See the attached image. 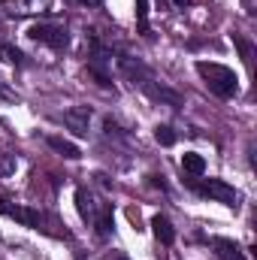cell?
<instances>
[{
  "label": "cell",
  "mask_w": 257,
  "mask_h": 260,
  "mask_svg": "<svg viewBox=\"0 0 257 260\" xmlns=\"http://www.w3.org/2000/svg\"><path fill=\"white\" fill-rule=\"evenodd\" d=\"M0 215H6V218H12V221H18V224L30 227V230H43V233L70 239V230H64L61 221H55L52 215H46V212H40V209H34V206H18V203L0 197Z\"/></svg>",
  "instance_id": "1"
},
{
  "label": "cell",
  "mask_w": 257,
  "mask_h": 260,
  "mask_svg": "<svg viewBox=\"0 0 257 260\" xmlns=\"http://www.w3.org/2000/svg\"><path fill=\"white\" fill-rule=\"evenodd\" d=\"M197 73L203 76L206 88H209L215 97L230 100V97L239 94V79H236V73H233L230 67L215 64V61H197Z\"/></svg>",
  "instance_id": "2"
},
{
  "label": "cell",
  "mask_w": 257,
  "mask_h": 260,
  "mask_svg": "<svg viewBox=\"0 0 257 260\" xmlns=\"http://www.w3.org/2000/svg\"><path fill=\"white\" fill-rule=\"evenodd\" d=\"M91 40V55H88V76L100 85V88H112V52L97 40V34H88Z\"/></svg>",
  "instance_id": "3"
},
{
  "label": "cell",
  "mask_w": 257,
  "mask_h": 260,
  "mask_svg": "<svg viewBox=\"0 0 257 260\" xmlns=\"http://www.w3.org/2000/svg\"><path fill=\"white\" fill-rule=\"evenodd\" d=\"M27 37H30L34 43H43V46L55 49V52L70 49V30H67V24L40 21V24H30V27H27Z\"/></svg>",
  "instance_id": "4"
},
{
  "label": "cell",
  "mask_w": 257,
  "mask_h": 260,
  "mask_svg": "<svg viewBox=\"0 0 257 260\" xmlns=\"http://www.w3.org/2000/svg\"><path fill=\"white\" fill-rule=\"evenodd\" d=\"M191 188L197 191V194L209 197V200H215V203H224V206H230V209H236V206H239V194H236V188H233V185H227L224 179L191 182Z\"/></svg>",
  "instance_id": "5"
},
{
  "label": "cell",
  "mask_w": 257,
  "mask_h": 260,
  "mask_svg": "<svg viewBox=\"0 0 257 260\" xmlns=\"http://www.w3.org/2000/svg\"><path fill=\"white\" fill-rule=\"evenodd\" d=\"M52 0H3L6 15L24 18V15H37V12H49Z\"/></svg>",
  "instance_id": "6"
},
{
  "label": "cell",
  "mask_w": 257,
  "mask_h": 260,
  "mask_svg": "<svg viewBox=\"0 0 257 260\" xmlns=\"http://www.w3.org/2000/svg\"><path fill=\"white\" fill-rule=\"evenodd\" d=\"M139 88H142L151 100H160V103H167V106H173V109H179V106H182V94H176V91H173V88H167V85H157V82H154V76H151V79H145Z\"/></svg>",
  "instance_id": "7"
},
{
  "label": "cell",
  "mask_w": 257,
  "mask_h": 260,
  "mask_svg": "<svg viewBox=\"0 0 257 260\" xmlns=\"http://www.w3.org/2000/svg\"><path fill=\"white\" fill-rule=\"evenodd\" d=\"M115 61H118V70H121V73L127 76L133 85H142L145 79H151V70L142 64L139 58H130V55H118Z\"/></svg>",
  "instance_id": "8"
},
{
  "label": "cell",
  "mask_w": 257,
  "mask_h": 260,
  "mask_svg": "<svg viewBox=\"0 0 257 260\" xmlns=\"http://www.w3.org/2000/svg\"><path fill=\"white\" fill-rule=\"evenodd\" d=\"M64 124L76 136H88V124H91V109L88 106H73L64 112Z\"/></svg>",
  "instance_id": "9"
},
{
  "label": "cell",
  "mask_w": 257,
  "mask_h": 260,
  "mask_svg": "<svg viewBox=\"0 0 257 260\" xmlns=\"http://www.w3.org/2000/svg\"><path fill=\"white\" fill-rule=\"evenodd\" d=\"M209 245L215 248L218 260H245V251H242L233 239H227V236H212Z\"/></svg>",
  "instance_id": "10"
},
{
  "label": "cell",
  "mask_w": 257,
  "mask_h": 260,
  "mask_svg": "<svg viewBox=\"0 0 257 260\" xmlns=\"http://www.w3.org/2000/svg\"><path fill=\"white\" fill-rule=\"evenodd\" d=\"M94 227H97V236L106 239L112 233V206L109 203H97V212H94Z\"/></svg>",
  "instance_id": "11"
},
{
  "label": "cell",
  "mask_w": 257,
  "mask_h": 260,
  "mask_svg": "<svg viewBox=\"0 0 257 260\" xmlns=\"http://www.w3.org/2000/svg\"><path fill=\"white\" fill-rule=\"evenodd\" d=\"M151 230H154V236H157L160 245H173L176 242V230H173V224H170L167 215H154L151 218Z\"/></svg>",
  "instance_id": "12"
},
{
  "label": "cell",
  "mask_w": 257,
  "mask_h": 260,
  "mask_svg": "<svg viewBox=\"0 0 257 260\" xmlns=\"http://www.w3.org/2000/svg\"><path fill=\"white\" fill-rule=\"evenodd\" d=\"M76 209H79L82 221H91V218H94L97 203H94V197H91V191H88V188H79V191H76Z\"/></svg>",
  "instance_id": "13"
},
{
  "label": "cell",
  "mask_w": 257,
  "mask_h": 260,
  "mask_svg": "<svg viewBox=\"0 0 257 260\" xmlns=\"http://www.w3.org/2000/svg\"><path fill=\"white\" fill-rule=\"evenodd\" d=\"M46 142H49V148H55V151H58L61 157H67V160H79V157H82V151H79L73 142L61 139V136H49Z\"/></svg>",
  "instance_id": "14"
},
{
  "label": "cell",
  "mask_w": 257,
  "mask_h": 260,
  "mask_svg": "<svg viewBox=\"0 0 257 260\" xmlns=\"http://www.w3.org/2000/svg\"><path fill=\"white\" fill-rule=\"evenodd\" d=\"M182 170H185L188 176H203V173H206V157L197 154V151H185V154H182Z\"/></svg>",
  "instance_id": "15"
},
{
  "label": "cell",
  "mask_w": 257,
  "mask_h": 260,
  "mask_svg": "<svg viewBox=\"0 0 257 260\" xmlns=\"http://www.w3.org/2000/svg\"><path fill=\"white\" fill-rule=\"evenodd\" d=\"M0 61H3V64H12V67L27 64V58H24L15 46H9V43H3V40H0Z\"/></svg>",
  "instance_id": "16"
},
{
  "label": "cell",
  "mask_w": 257,
  "mask_h": 260,
  "mask_svg": "<svg viewBox=\"0 0 257 260\" xmlns=\"http://www.w3.org/2000/svg\"><path fill=\"white\" fill-rule=\"evenodd\" d=\"M233 43H236V49H239V55H242V61L248 67H254V46H251V40H245V37H233Z\"/></svg>",
  "instance_id": "17"
},
{
  "label": "cell",
  "mask_w": 257,
  "mask_h": 260,
  "mask_svg": "<svg viewBox=\"0 0 257 260\" xmlns=\"http://www.w3.org/2000/svg\"><path fill=\"white\" fill-rule=\"evenodd\" d=\"M103 130H106V136H115V139H121V142H127L130 133L118 121H112V118H103Z\"/></svg>",
  "instance_id": "18"
},
{
  "label": "cell",
  "mask_w": 257,
  "mask_h": 260,
  "mask_svg": "<svg viewBox=\"0 0 257 260\" xmlns=\"http://www.w3.org/2000/svg\"><path fill=\"white\" fill-rule=\"evenodd\" d=\"M136 21H139V30L145 37H151L148 34V0H136Z\"/></svg>",
  "instance_id": "19"
},
{
  "label": "cell",
  "mask_w": 257,
  "mask_h": 260,
  "mask_svg": "<svg viewBox=\"0 0 257 260\" xmlns=\"http://www.w3.org/2000/svg\"><path fill=\"white\" fill-rule=\"evenodd\" d=\"M154 139H157L160 145H173V142H176V130L170 127V124H157V127H154Z\"/></svg>",
  "instance_id": "20"
},
{
  "label": "cell",
  "mask_w": 257,
  "mask_h": 260,
  "mask_svg": "<svg viewBox=\"0 0 257 260\" xmlns=\"http://www.w3.org/2000/svg\"><path fill=\"white\" fill-rule=\"evenodd\" d=\"M15 170H18V157L15 154H0V179L12 176Z\"/></svg>",
  "instance_id": "21"
},
{
  "label": "cell",
  "mask_w": 257,
  "mask_h": 260,
  "mask_svg": "<svg viewBox=\"0 0 257 260\" xmlns=\"http://www.w3.org/2000/svg\"><path fill=\"white\" fill-rule=\"evenodd\" d=\"M148 185H151V188H160V191H167V182H164V176H148Z\"/></svg>",
  "instance_id": "22"
},
{
  "label": "cell",
  "mask_w": 257,
  "mask_h": 260,
  "mask_svg": "<svg viewBox=\"0 0 257 260\" xmlns=\"http://www.w3.org/2000/svg\"><path fill=\"white\" fill-rule=\"evenodd\" d=\"M0 100H15V91H9L3 82H0Z\"/></svg>",
  "instance_id": "23"
},
{
  "label": "cell",
  "mask_w": 257,
  "mask_h": 260,
  "mask_svg": "<svg viewBox=\"0 0 257 260\" xmlns=\"http://www.w3.org/2000/svg\"><path fill=\"white\" fill-rule=\"evenodd\" d=\"M103 260H130V257L124 254V251H109V254H106Z\"/></svg>",
  "instance_id": "24"
},
{
  "label": "cell",
  "mask_w": 257,
  "mask_h": 260,
  "mask_svg": "<svg viewBox=\"0 0 257 260\" xmlns=\"http://www.w3.org/2000/svg\"><path fill=\"white\" fill-rule=\"evenodd\" d=\"M79 3H85V6H100L103 0H79Z\"/></svg>",
  "instance_id": "25"
},
{
  "label": "cell",
  "mask_w": 257,
  "mask_h": 260,
  "mask_svg": "<svg viewBox=\"0 0 257 260\" xmlns=\"http://www.w3.org/2000/svg\"><path fill=\"white\" fill-rule=\"evenodd\" d=\"M173 3H176V6H182V9H185V6H191V0H173Z\"/></svg>",
  "instance_id": "26"
}]
</instances>
